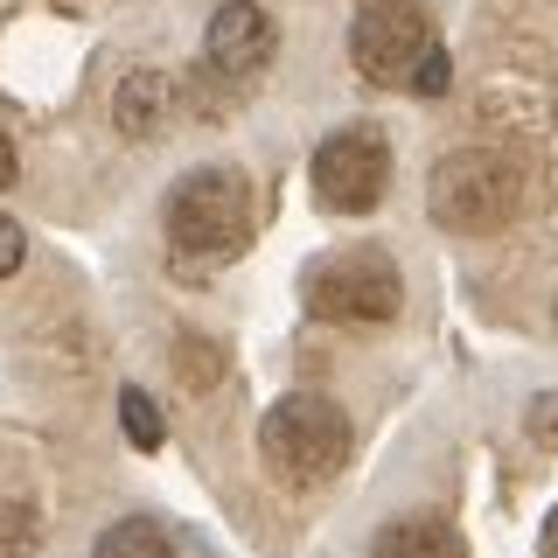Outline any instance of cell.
I'll use <instances>...</instances> for the list:
<instances>
[{
	"mask_svg": "<svg viewBox=\"0 0 558 558\" xmlns=\"http://www.w3.org/2000/svg\"><path fill=\"white\" fill-rule=\"evenodd\" d=\"M349 447H356L349 412L336 405V398H322V391H287L279 405H266V418H258V453H266V468L287 488L336 482Z\"/></svg>",
	"mask_w": 558,
	"mask_h": 558,
	"instance_id": "obj_1",
	"label": "cell"
},
{
	"mask_svg": "<svg viewBox=\"0 0 558 558\" xmlns=\"http://www.w3.org/2000/svg\"><path fill=\"white\" fill-rule=\"evenodd\" d=\"M426 209L453 238H488L523 209V168L496 147H453L426 174Z\"/></svg>",
	"mask_w": 558,
	"mask_h": 558,
	"instance_id": "obj_2",
	"label": "cell"
},
{
	"mask_svg": "<svg viewBox=\"0 0 558 558\" xmlns=\"http://www.w3.org/2000/svg\"><path fill=\"white\" fill-rule=\"evenodd\" d=\"M252 238V182L238 168H189L168 196V244L182 258H231Z\"/></svg>",
	"mask_w": 558,
	"mask_h": 558,
	"instance_id": "obj_3",
	"label": "cell"
},
{
	"mask_svg": "<svg viewBox=\"0 0 558 558\" xmlns=\"http://www.w3.org/2000/svg\"><path fill=\"white\" fill-rule=\"evenodd\" d=\"M433 49H440V35H433V14L418 0H363L349 22V63L377 92H412L418 63Z\"/></svg>",
	"mask_w": 558,
	"mask_h": 558,
	"instance_id": "obj_4",
	"label": "cell"
},
{
	"mask_svg": "<svg viewBox=\"0 0 558 558\" xmlns=\"http://www.w3.org/2000/svg\"><path fill=\"white\" fill-rule=\"evenodd\" d=\"M398 307H405V279H398L391 252H377V244H349V252L322 258L307 272V314H322V322L377 328Z\"/></svg>",
	"mask_w": 558,
	"mask_h": 558,
	"instance_id": "obj_5",
	"label": "cell"
},
{
	"mask_svg": "<svg viewBox=\"0 0 558 558\" xmlns=\"http://www.w3.org/2000/svg\"><path fill=\"white\" fill-rule=\"evenodd\" d=\"M307 182H314V203L336 209V217H363V209L384 203L391 189V147H384L377 126H342L314 147L307 161Z\"/></svg>",
	"mask_w": 558,
	"mask_h": 558,
	"instance_id": "obj_6",
	"label": "cell"
},
{
	"mask_svg": "<svg viewBox=\"0 0 558 558\" xmlns=\"http://www.w3.org/2000/svg\"><path fill=\"white\" fill-rule=\"evenodd\" d=\"M272 49H279V28L258 0H223L203 28V63L217 77H258L272 63Z\"/></svg>",
	"mask_w": 558,
	"mask_h": 558,
	"instance_id": "obj_7",
	"label": "cell"
},
{
	"mask_svg": "<svg viewBox=\"0 0 558 558\" xmlns=\"http://www.w3.org/2000/svg\"><path fill=\"white\" fill-rule=\"evenodd\" d=\"M174 105H182V92H174L168 70H133V77L119 84V98H112V119H119V133L154 140V133L174 126Z\"/></svg>",
	"mask_w": 558,
	"mask_h": 558,
	"instance_id": "obj_8",
	"label": "cell"
},
{
	"mask_svg": "<svg viewBox=\"0 0 558 558\" xmlns=\"http://www.w3.org/2000/svg\"><path fill=\"white\" fill-rule=\"evenodd\" d=\"M371 558H468V537L453 531L447 517L412 510V517H391L371 537Z\"/></svg>",
	"mask_w": 558,
	"mask_h": 558,
	"instance_id": "obj_9",
	"label": "cell"
},
{
	"mask_svg": "<svg viewBox=\"0 0 558 558\" xmlns=\"http://www.w3.org/2000/svg\"><path fill=\"white\" fill-rule=\"evenodd\" d=\"M92 558H174V537L154 517H119V523H105V531H98Z\"/></svg>",
	"mask_w": 558,
	"mask_h": 558,
	"instance_id": "obj_10",
	"label": "cell"
},
{
	"mask_svg": "<svg viewBox=\"0 0 558 558\" xmlns=\"http://www.w3.org/2000/svg\"><path fill=\"white\" fill-rule=\"evenodd\" d=\"M119 426H126V440H133L140 453H154V447L168 440V418H161V405H154L140 384H126V391H119Z\"/></svg>",
	"mask_w": 558,
	"mask_h": 558,
	"instance_id": "obj_11",
	"label": "cell"
},
{
	"mask_svg": "<svg viewBox=\"0 0 558 558\" xmlns=\"http://www.w3.org/2000/svg\"><path fill=\"white\" fill-rule=\"evenodd\" d=\"M35 537H43V523L28 502H0V558H28Z\"/></svg>",
	"mask_w": 558,
	"mask_h": 558,
	"instance_id": "obj_12",
	"label": "cell"
},
{
	"mask_svg": "<svg viewBox=\"0 0 558 558\" xmlns=\"http://www.w3.org/2000/svg\"><path fill=\"white\" fill-rule=\"evenodd\" d=\"M453 84V63H447V49H433L426 63H418V77H412V98H440Z\"/></svg>",
	"mask_w": 558,
	"mask_h": 558,
	"instance_id": "obj_13",
	"label": "cell"
},
{
	"mask_svg": "<svg viewBox=\"0 0 558 558\" xmlns=\"http://www.w3.org/2000/svg\"><path fill=\"white\" fill-rule=\"evenodd\" d=\"M22 258H28V238H22V223H14V217H0V279H8L14 266H22Z\"/></svg>",
	"mask_w": 558,
	"mask_h": 558,
	"instance_id": "obj_14",
	"label": "cell"
},
{
	"mask_svg": "<svg viewBox=\"0 0 558 558\" xmlns=\"http://www.w3.org/2000/svg\"><path fill=\"white\" fill-rule=\"evenodd\" d=\"M531 433H537V440H558V398H537V412H531Z\"/></svg>",
	"mask_w": 558,
	"mask_h": 558,
	"instance_id": "obj_15",
	"label": "cell"
},
{
	"mask_svg": "<svg viewBox=\"0 0 558 558\" xmlns=\"http://www.w3.org/2000/svg\"><path fill=\"white\" fill-rule=\"evenodd\" d=\"M14 174H22V154H14L8 133H0V189H14Z\"/></svg>",
	"mask_w": 558,
	"mask_h": 558,
	"instance_id": "obj_16",
	"label": "cell"
},
{
	"mask_svg": "<svg viewBox=\"0 0 558 558\" xmlns=\"http://www.w3.org/2000/svg\"><path fill=\"white\" fill-rule=\"evenodd\" d=\"M545 558H558V510L545 517Z\"/></svg>",
	"mask_w": 558,
	"mask_h": 558,
	"instance_id": "obj_17",
	"label": "cell"
},
{
	"mask_svg": "<svg viewBox=\"0 0 558 558\" xmlns=\"http://www.w3.org/2000/svg\"><path fill=\"white\" fill-rule=\"evenodd\" d=\"M551 322H558V301H551Z\"/></svg>",
	"mask_w": 558,
	"mask_h": 558,
	"instance_id": "obj_18",
	"label": "cell"
}]
</instances>
